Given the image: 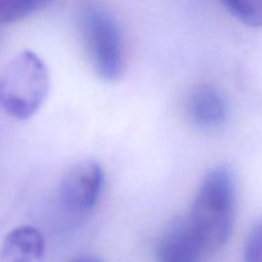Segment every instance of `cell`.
<instances>
[{
	"instance_id": "9c48e42d",
	"label": "cell",
	"mask_w": 262,
	"mask_h": 262,
	"mask_svg": "<svg viewBox=\"0 0 262 262\" xmlns=\"http://www.w3.org/2000/svg\"><path fill=\"white\" fill-rule=\"evenodd\" d=\"M228 12L242 25L262 27V0H220Z\"/></svg>"
},
{
	"instance_id": "ba28073f",
	"label": "cell",
	"mask_w": 262,
	"mask_h": 262,
	"mask_svg": "<svg viewBox=\"0 0 262 262\" xmlns=\"http://www.w3.org/2000/svg\"><path fill=\"white\" fill-rule=\"evenodd\" d=\"M54 0H0V23H14L22 20L43 8Z\"/></svg>"
},
{
	"instance_id": "7a4b0ae2",
	"label": "cell",
	"mask_w": 262,
	"mask_h": 262,
	"mask_svg": "<svg viewBox=\"0 0 262 262\" xmlns=\"http://www.w3.org/2000/svg\"><path fill=\"white\" fill-rule=\"evenodd\" d=\"M49 91L48 67L33 51H20L0 71V109L13 119H31L46 101Z\"/></svg>"
},
{
	"instance_id": "52a82bcc",
	"label": "cell",
	"mask_w": 262,
	"mask_h": 262,
	"mask_svg": "<svg viewBox=\"0 0 262 262\" xmlns=\"http://www.w3.org/2000/svg\"><path fill=\"white\" fill-rule=\"evenodd\" d=\"M45 250V242L36 228L22 225L5 237L0 250V262H36Z\"/></svg>"
},
{
	"instance_id": "6da1fadb",
	"label": "cell",
	"mask_w": 262,
	"mask_h": 262,
	"mask_svg": "<svg viewBox=\"0 0 262 262\" xmlns=\"http://www.w3.org/2000/svg\"><path fill=\"white\" fill-rule=\"evenodd\" d=\"M237 184L233 171L217 165L206 171L193 199L187 225L206 257L222 250L233 233Z\"/></svg>"
},
{
	"instance_id": "30bf717a",
	"label": "cell",
	"mask_w": 262,
	"mask_h": 262,
	"mask_svg": "<svg viewBox=\"0 0 262 262\" xmlns=\"http://www.w3.org/2000/svg\"><path fill=\"white\" fill-rule=\"evenodd\" d=\"M243 262H262V220L256 223L248 233Z\"/></svg>"
},
{
	"instance_id": "8fae6325",
	"label": "cell",
	"mask_w": 262,
	"mask_h": 262,
	"mask_svg": "<svg viewBox=\"0 0 262 262\" xmlns=\"http://www.w3.org/2000/svg\"><path fill=\"white\" fill-rule=\"evenodd\" d=\"M72 262H101V261L96 260V258H91V257H82V258H77V260Z\"/></svg>"
},
{
	"instance_id": "8992f818",
	"label": "cell",
	"mask_w": 262,
	"mask_h": 262,
	"mask_svg": "<svg viewBox=\"0 0 262 262\" xmlns=\"http://www.w3.org/2000/svg\"><path fill=\"white\" fill-rule=\"evenodd\" d=\"M206 256L192 235L186 217L174 219L161 234L156 262H202Z\"/></svg>"
},
{
	"instance_id": "3957f363",
	"label": "cell",
	"mask_w": 262,
	"mask_h": 262,
	"mask_svg": "<svg viewBox=\"0 0 262 262\" xmlns=\"http://www.w3.org/2000/svg\"><path fill=\"white\" fill-rule=\"evenodd\" d=\"M78 27L95 73L106 82L122 78L127 55L122 30L114 15L101 4L89 0L79 7Z\"/></svg>"
},
{
	"instance_id": "5b68a950",
	"label": "cell",
	"mask_w": 262,
	"mask_h": 262,
	"mask_svg": "<svg viewBox=\"0 0 262 262\" xmlns=\"http://www.w3.org/2000/svg\"><path fill=\"white\" fill-rule=\"evenodd\" d=\"M186 114L194 127L216 129L228 119L227 100L214 84L199 83L187 96Z\"/></svg>"
},
{
	"instance_id": "277c9868",
	"label": "cell",
	"mask_w": 262,
	"mask_h": 262,
	"mask_svg": "<svg viewBox=\"0 0 262 262\" xmlns=\"http://www.w3.org/2000/svg\"><path fill=\"white\" fill-rule=\"evenodd\" d=\"M105 183V173L97 161L84 160L72 165L61 178L58 202L69 215L81 216L99 202Z\"/></svg>"
}]
</instances>
